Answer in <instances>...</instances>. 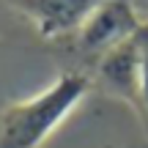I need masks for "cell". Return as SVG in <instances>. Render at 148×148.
<instances>
[{
    "label": "cell",
    "instance_id": "cell-1",
    "mask_svg": "<svg viewBox=\"0 0 148 148\" xmlns=\"http://www.w3.org/2000/svg\"><path fill=\"white\" fill-rule=\"evenodd\" d=\"M88 77L66 71L41 93L5 107L0 115V148H38L88 93Z\"/></svg>",
    "mask_w": 148,
    "mask_h": 148
},
{
    "label": "cell",
    "instance_id": "cell-2",
    "mask_svg": "<svg viewBox=\"0 0 148 148\" xmlns=\"http://www.w3.org/2000/svg\"><path fill=\"white\" fill-rule=\"evenodd\" d=\"M143 19L126 0H101L93 8V14L85 19V25L77 33V44L85 52H96L101 58L112 47L129 41L143 30Z\"/></svg>",
    "mask_w": 148,
    "mask_h": 148
},
{
    "label": "cell",
    "instance_id": "cell-3",
    "mask_svg": "<svg viewBox=\"0 0 148 148\" xmlns=\"http://www.w3.org/2000/svg\"><path fill=\"white\" fill-rule=\"evenodd\" d=\"M14 8L36 27L41 38H60L79 33L101 0H11Z\"/></svg>",
    "mask_w": 148,
    "mask_h": 148
},
{
    "label": "cell",
    "instance_id": "cell-4",
    "mask_svg": "<svg viewBox=\"0 0 148 148\" xmlns=\"http://www.w3.org/2000/svg\"><path fill=\"white\" fill-rule=\"evenodd\" d=\"M101 85L118 99H126L137 107V88H140V33L129 41L104 52L96 66Z\"/></svg>",
    "mask_w": 148,
    "mask_h": 148
},
{
    "label": "cell",
    "instance_id": "cell-5",
    "mask_svg": "<svg viewBox=\"0 0 148 148\" xmlns=\"http://www.w3.org/2000/svg\"><path fill=\"white\" fill-rule=\"evenodd\" d=\"M137 110L148 118V25L140 30V88H137Z\"/></svg>",
    "mask_w": 148,
    "mask_h": 148
}]
</instances>
